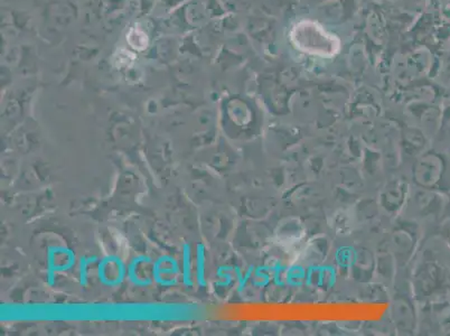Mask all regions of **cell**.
<instances>
[{
  "mask_svg": "<svg viewBox=\"0 0 450 336\" xmlns=\"http://www.w3.org/2000/svg\"><path fill=\"white\" fill-rule=\"evenodd\" d=\"M126 267L124 262L118 257H107L100 262L98 274L102 284L108 287L120 285L126 276Z\"/></svg>",
  "mask_w": 450,
  "mask_h": 336,
  "instance_id": "7a4b0ae2",
  "label": "cell"
},
{
  "mask_svg": "<svg viewBox=\"0 0 450 336\" xmlns=\"http://www.w3.org/2000/svg\"><path fill=\"white\" fill-rule=\"evenodd\" d=\"M75 256L71 250L65 248H51L49 251V270L51 277L57 272H64L75 265Z\"/></svg>",
  "mask_w": 450,
  "mask_h": 336,
  "instance_id": "5b68a950",
  "label": "cell"
},
{
  "mask_svg": "<svg viewBox=\"0 0 450 336\" xmlns=\"http://www.w3.org/2000/svg\"><path fill=\"white\" fill-rule=\"evenodd\" d=\"M290 38L298 50L310 55L332 57L341 50L339 38L312 21L298 23L293 28Z\"/></svg>",
  "mask_w": 450,
  "mask_h": 336,
  "instance_id": "6da1fadb",
  "label": "cell"
},
{
  "mask_svg": "<svg viewBox=\"0 0 450 336\" xmlns=\"http://www.w3.org/2000/svg\"><path fill=\"white\" fill-rule=\"evenodd\" d=\"M184 260H183V268H184V284L186 286L191 287L193 285L191 283V251H189V247L187 244L184 246V256H183Z\"/></svg>",
  "mask_w": 450,
  "mask_h": 336,
  "instance_id": "8992f818",
  "label": "cell"
},
{
  "mask_svg": "<svg viewBox=\"0 0 450 336\" xmlns=\"http://www.w3.org/2000/svg\"><path fill=\"white\" fill-rule=\"evenodd\" d=\"M179 267L175 258L163 256L155 262L154 281L163 287H172L178 281Z\"/></svg>",
  "mask_w": 450,
  "mask_h": 336,
  "instance_id": "3957f363",
  "label": "cell"
},
{
  "mask_svg": "<svg viewBox=\"0 0 450 336\" xmlns=\"http://www.w3.org/2000/svg\"><path fill=\"white\" fill-rule=\"evenodd\" d=\"M204 259L202 249L198 246V285H203L204 279Z\"/></svg>",
  "mask_w": 450,
  "mask_h": 336,
  "instance_id": "52a82bcc",
  "label": "cell"
},
{
  "mask_svg": "<svg viewBox=\"0 0 450 336\" xmlns=\"http://www.w3.org/2000/svg\"><path fill=\"white\" fill-rule=\"evenodd\" d=\"M154 265L155 262L148 257H137L128 268L130 281L137 286H149L154 281Z\"/></svg>",
  "mask_w": 450,
  "mask_h": 336,
  "instance_id": "277c9868",
  "label": "cell"
}]
</instances>
